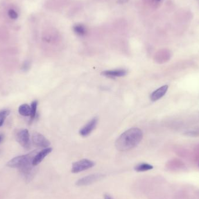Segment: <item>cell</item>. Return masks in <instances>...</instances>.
Masks as SVG:
<instances>
[{
  "label": "cell",
  "instance_id": "1",
  "mask_svg": "<svg viewBox=\"0 0 199 199\" xmlns=\"http://www.w3.org/2000/svg\"><path fill=\"white\" fill-rule=\"evenodd\" d=\"M143 139V132L137 128H131L124 132L115 142L117 149L126 151L136 147Z\"/></svg>",
  "mask_w": 199,
  "mask_h": 199
},
{
  "label": "cell",
  "instance_id": "2",
  "mask_svg": "<svg viewBox=\"0 0 199 199\" xmlns=\"http://www.w3.org/2000/svg\"><path fill=\"white\" fill-rule=\"evenodd\" d=\"M95 164V162L92 160L88 159H82L72 164L71 172L74 174L79 173L90 168H93Z\"/></svg>",
  "mask_w": 199,
  "mask_h": 199
},
{
  "label": "cell",
  "instance_id": "3",
  "mask_svg": "<svg viewBox=\"0 0 199 199\" xmlns=\"http://www.w3.org/2000/svg\"><path fill=\"white\" fill-rule=\"evenodd\" d=\"M16 141L25 149H29L31 147L30 135L27 129H22L16 135Z\"/></svg>",
  "mask_w": 199,
  "mask_h": 199
},
{
  "label": "cell",
  "instance_id": "4",
  "mask_svg": "<svg viewBox=\"0 0 199 199\" xmlns=\"http://www.w3.org/2000/svg\"><path fill=\"white\" fill-rule=\"evenodd\" d=\"M104 175L101 174H94L86 176L78 179L76 182V185L78 186H87L101 180L104 178Z\"/></svg>",
  "mask_w": 199,
  "mask_h": 199
},
{
  "label": "cell",
  "instance_id": "5",
  "mask_svg": "<svg viewBox=\"0 0 199 199\" xmlns=\"http://www.w3.org/2000/svg\"><path fill=\"white\" fill-rule=\"evenodd\" d=\"M32 143L33 144L40 148H47L51 144L50 141L44 136L43 135L36 132L33 134L32 136Z\"/></svg>",
  "mask_w": 199,
  "mask_h": 199
},
{
  "label": "cell",
  "instance_id": "6",
  "mask_svg": "<svg viewBox=\"0 0 199 199\" xmlns=\"http://www.w3.org/2000/svg\"><path fill=\"white\" fill-rule=\"evenodd\" d=\"M98 118L97 117L93 118L81 129L79 131V134L83 137H86L89 136L96 128Z\"/></svg>",
  "mask_w": 199,
  "mask_h": 199
},
{
  "label": "cell",
  "instance_id": "7",
  "mask_svg": "<svg viewBox=\"0 0 199 199\" xmlns=\"http://www.w3.org/2000/svg\"><path fill=\"white\" fill-rule=\"evenodd\" d=\"M128 74V71L124 69H114V70H107L103 71L101 75L110 78H115L118 77H123Z\"/></svg>",
  "mask_w": 199,
  "mask_h": 199
},
{
  "label": "cell",
  "instance_id": "8",
  "mask_svg": "<svg viewBox=\"0 0 199 199\" xmlns=\"http://www.w3.org/2000/svg\"><path fill=\"white\" fill-rule=\"evenodd\" d=\"M52 151V149L51 147L45 148L41 151H39L33 159V165L35 167L38 165L40 162H42L45 157H47L50 153H51Z\"/></svg>",
  "mask_w": 199,
  "mask_h": 199
},
{
  "label": "cell",
  "instance_id": "9",
  "mask_svg": "<svg viewBox=\"0 0 199 199\" xmlns=\"http://www.w3.org/2000/svg\"><path fill=\"white\" fill-rule=\"evenodd\" d=\"M168 89V85H164L157 89L150 95V99L153 101H156L162 98L167 93Z\"/></svg>",
  "mask_w": 199,
  "mask_h": 199
},
{
  "label": "cell",
  "instance_id": "10",
  "mask_svg": "<svg viewBox=\"0 0 199 199\" xmlns=\"http://www.w3.org/2000/svg\"><path fill=\"white\" fill-rule=\"evenodd\" d=\"M19 113L22 116L29 117L31 114V108L27 104H24L19 106L18 109Z\"/></svg>",
  "mask_w": 199,
  "mask_h": 199
},
{
  "label": "cell",
  "instance_id": "11",
  "mask_svg": "<svg viewBox=\"0 0 199 199\" xmlns=\"http://www.w3.org/2000/svg\"><path fill=\"white\" fill-rule=\"evenodd\" d=\"M153 166L147 163H140L135 167V170L136 172H145L153 169Z\"/></svg>",
  "mask_w": 199,
  "mask_h": 199
},
{
  "label": "cell",
  "instance_id": "12",
  "mask_svg": "<svg viewBox=\"0 0 199 199\" xmlns=\"http://www.w3.org/2000/svg\"><path fill=\"white\" fill-rule=\"evenodd\" d=\"M10 111L9 110H0V127L2 126L6 117L9 115Z\"/></svg>",
  "mask_w": 199,
  "mask_h": 199
},
{
  "label": "cell",
  "instance_id": "13",
  "mask_svg": "<svg viewBox=\"0 0 199 199\" xmlns=\"http://www.w3.org/2000/svg\"><path fill=\"white\" fill-rule=\"evenodd\" d=\"M74 30L75 33L79 36H83L86 34L85 27L83 25H76L74 27Z\"/></svg>",
  "mask_w": 199,
  "mask_h": 199
},
{
  "label": "cell",
  "instance_id": "14",
  "mask_svg": "<svg viewBox=\"0 0 199 199\" xmlns=\"http://www.w3.org/2000/svg\"><path fill=\"white\" fill-rule=\"evenodd\" d=\"M38 101L37 100H34L31 103V120L34 119L36 115V111H37V107H38Z\"/></svg>",
  "mask_w": 199,
  "mask_h": 199
},
{
  "label": "cell",
  "instance_id": "15",
  "mask_svg": "<svg viewBox=\"0 0 199 199\" xmlns=\"http://www.w3.org/2000/svg\"><path fill=\"white\" fill-rule=\"evenodd\" d=\"M8 15L9 16V17L13 19H16L18 18V15L16 11H15L13 9H10L8 12Z\"/></svg>",
  "mask_w": 199,
  "mask_h": 199
},
{
  "label": "cell",
  "instance_id": "16",
  "mask_svg": "<svg viewBox=\"0 0 199 199\" xmlns=\"http://www.w3.org/2000/svg\"><path fill=\"white\" fill-rule=\"evenodd\" d=\"M104 199H112L111 197L108 194H104Z\"/></svg>",
  "mask_w": 199,
  "mask_h": 199
},
{
  "label": "cell",
  "instance_id": "17",
  "mask_svg": "<svg viewBox=\"0 0 199 199\" xmlns=\"http://www.w3.org/2000/svg\"><path fill=\"white\" fill-rule=\"evenodd\" d=\"M4 139V135L2 134H0V143L2 142V141Z\"/></svg>",
  "mask_w": 199,
  "mask_h": 199
},
{
  "label": "cell",
  "instance_id": "18",
  "mask_svg": "<svg viewBox=\"0 0 199 199\" xmlns=\"http://www.w3.org/2000/svg\"><path fill=\"white\" fill-rule=\"evenodd\" d=\"M157 1H161V0H157Z\"/></svg>",
  "mask_w": 199,
  "mask_h": 199
}]
</instances>
